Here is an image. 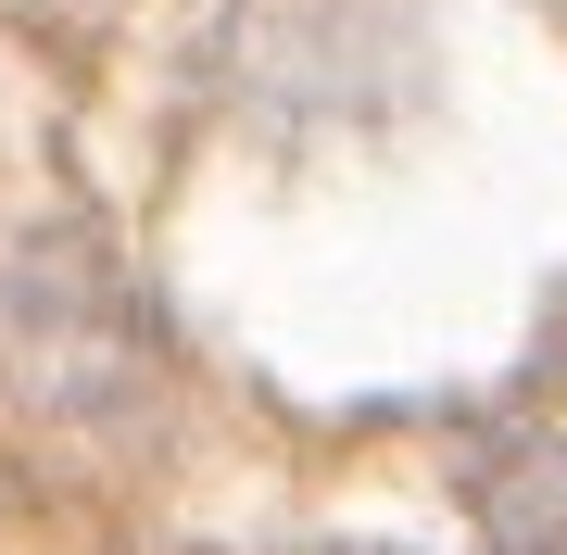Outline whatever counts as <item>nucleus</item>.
I'll return each mask as SVG.
<instances>
[{"mask_svg":"<svg viewBox=\"0 0 567 555\" xmlns=\"http://www.w3.org/2000/svg\"><path fill=\"white\" fill-rule=\"evenodd\" d=\"M152 367H164V341L126 266L102 253V227H39L0 278V379L25 404H51L63 430H102L152 391Z\"/></svg>","mask_w":567,"mask_h":555,"instance_id":"obj_1","label":"nucleus"},{"mask_svg":"<svg viewBox=\"0 0 567 555\" xmlns=\"http://www.w3.org/2000/svg\"><path fill=\"white\" fill-rule=\"evenodd\" d=\"M466 505H480L492 555H567V430H517L466 467Z\"/></svg>","mask_w":567,"mask_h":555,"instance_id":"obj_2","label":"nucleus"},{"mask_svg":"<svg viewBox=\"0 0 567 555\" xmlns=\"http://www.w3.org/2000/svg\"><path fill=\"white\" fill-rule=\"evenodd\" d=\"M316 555H391V543H316Z\"/></svg>","mask_w":567,"mask_h":555,"instance_id":"obj_3","label":"nucleus"}]
</instances>
